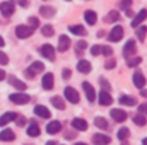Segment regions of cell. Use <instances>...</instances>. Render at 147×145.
Instances as JSON below:
<instances>
[{"label": "cell", "instance_id": "681fc988", "mask_svg": "<svg viewBox=\"0 0 147 145\" xmlns=\"http://www.w3.org/2000/svg\"><path fill=\"white\" fill-rule=\"evenodd\" d=\"M4 78H6V72H4L3 69H0V82H1Z\"/></svg>", "mask_w": 147, "mask_h": 145}, {"label": "cell", "instance_id": "9c48e42d", "mask_svg": "<svg viewBox=\"0 0 147 145\" xmlns=\"http://www.w3.org/2000/svg\"><path fill=\"white\" fill-rule=\"evenodd\" d=\"M82 88H84V92H85V94H86V99L93 103L95 102V99H96V92L93 89V86H92L89 82H84L82 83Z\"/></svg>", "mask_w": 147, "mask_h": 145}, {"label": "cell", "instance_id": "7c38bea8", "mask_svg": "<svg viewBox=\"0 0 147 145\" xmlns=\"http://www.w3.org/2000/svg\"><path fill=\"white\" fill-rule=\"evenodd\" d=\"M110 116H112V118H113L115 121H117V123H123V121L127 118L126 111H123V110H120V109H113L110 111Z\"/></svg>", "mask_w": 147, "mask_h": 145}, {"label": "cell", "instance_id": "e575fe53", "mask_svg": "<svg viewBox=\"0 0 147 145\" xmlns=\"http://www.w3.org/2000/svg\"><path fill=\"white\" fill-rule=\"evenodd\" d=\"M41 34L44 37H53L54 35V28H53V25L45 24V25L41 28Z\"/></svg>", "mask_w": 147, "mask_h": 145}, {"label": "cell", "instance_id": "d6986e66", "mask_svg": "<svg viewBox=\"0 0 147 145\" xmlns=\"http://www.w3.org/2000/svg\"><path fill=\"white\" fill-rule=\"evenodd\" d=\"M16 117H17V114L13 113V111L4 113V114L0 117V127H3V126H6V124H9V123H11V121H14Z\"/></svg>", "mask_w": 147, "mask_h": 145}, {"label": "cell", "instance_id": "5bb4252c", "mask_svg": "<svg viewBox=\"0 0 147 145\" xmlns=\"http://www.w3.org/2000/svg\"><path fill=\"white\" fill-rule=\"evenodd\" d=\"M133 83H134V86L139 88V89H142V88L146 85V78H144V75L140 72V71H136V72H134V75H133Z\"/></svg>", "mask_w": 147, "mask_h": 145}, {"label": "cell", "instance_id": "f5cc1de1", "mask_svg": "<svg viewBox=\"0 0 147 145\" xmlns=\"http://www.w3.org/2000/svg\"><path fill=\"white\" fill-rule=\"evenodd\" d=\"M142 96H144V97H147V92H146V90H142Z\"/></svg>", "mask_w": 147, "mask_h": 145}, {"label": "cell", "instance_id": "30bf717a", "mask_svg": "<svg viewBox=\"0 0 147 145\" xmlns=\"http://www.w3.org/2000/svg\"><path fill=\"white\" fill-rule=\"evenodd\" d=\"M41 85H42V88L45 89V90H51L53 88H54V75L53 73H45L44 76H42V79H41Z\"/></svg>", "mask_w": 147, "mask_h": 145}, {"label": "cell", "instance_id": "6f0895ef", "mask_svg": "<svg viewBox=\"0 0 147 145\" xmlns=\"http://www.w3.org/2000/svg\"><path fill=\"white\" fill-rule=\"evenodd\" d=\"M67 1H69V0H67Z\"/></svg>", "mask_w": 147, "mask_h": 145}, {"label": "cell", "instance_id": "11a10c76", "mask_svg": "<svg viewBox=\"0 0 147 145\" xmlns=\"http://www.w3.org/2000/svg\"><path fill=\"white\" fill-rule=\"evenodd\" d=\"M75 145H86V144H85V142H76Z\"/></svg>", "mask_w": 147, "mask_h": 145}, {"label": "cell", "instance_id": "4dcf8cb0", "mask_svg": "<svg viewBox=\"0 0 147 145\" xmlns=\"http://www.w3.org/2000/svg\"><path fill=\"white\" fill-rule=\"evenodd\" d=\"M136 35L139 38V41H144L146 39V35H147V27L146 25H140V27H137V30H136Z\"/></svg>", "mask_w": 147, "mask_h": 145}, {"label": "cell", "instance_id": "3957f363", "mask_svg": "<svg viewBox=\"0 0 147 145\" xmlns=\"http://www.w3.org/2000/svg\"><path fill=\"white\" fill-rule=\"evenodd\" d=\"M123 34H125V31H123V27H120V25H115L113 28H112V31L109 33V41L112 42H117V41H120L122 38H123Z\"/></svg>", "mask_w": 147, "mask_h": 145}, {"label": "cell", "instance_id": "ab89813d", "mask_svg": "<svg viewBox=\"0 0 147 145\" xmlns=\"http://www.w3.org/2000/svg\"><path fill=\"white\" fill-rule=\"evenodd\" d=\"M14 121H16V124H17L18 127H24L27 120H26V117H24V116H18L17 114V117H16V120H14Z\"/></svg>", "mask_w": 147, "mask_h": 145}, {"label": "cell", "instance_id": "603a6c76", "mask_svg": "<svg viewBox=\"0 0 147 145\" xmlns=\"http://www.w3.org/2000/svg\"><path fill=\"white\" fill-rule=\"evenodd\" d=\"M71 124H72V127L75 128V130H79V131L88 130V123H86L84 118H74Z\"/></svg>", "mask_w": 147, "mask_h": 145}, {"label": "cell", "instance_id": "2e32d148", "mask_svg": "<svg viewBox=\"0 0 147 145\" xmlns=\"http://www.w3.org/2000/svg\"><path fill=\"white\" fill-rule=\"evenodd\" d=\"M34 113L38 117H41V118H50L51 117V111L47 109L45 106H42V104H37L34 107Z\"/></svg>", "mask_w": 147, "mask_h": 145}, {"label": "cell", "instance_id": "bcb514c9", "mask_svg": "<svg viewBox=\"0 0 147 145\" xmlns=\"http://www.w3.org/2000/svg\"><path fill=\"white\" fill-rule=\"evenodd\" d=\"M139 111H140V114H147V103L140 104L139 106Z\"/></svg>", "mask_w": 147, "mask_h": 145}, {"label": "cell", "instance_id": "cb8c5ba5", "mask_svg": "<svg viewBox=\"0 0 147 145\" xmlns=\"http://www.w3.org/2000/svg\"><path fill=\"white\" fill-rule=\"evenodd\" d=\"M40 127H38V124H37L34 120H31L30 121V126H28V128H27V134L30 135V137H38L40 135Z\"/></svg>", "mask_w": 147, "mask_h": 145}, {"label": "cell", "instance_id": "d6a6232c", "mask_svg": "<svg viewBox=\"0 0 147 145\" xmlns=\"http://www.w3.org/2000/svg\"><path fill=\"white\" fill-rule=\"evenodd\" d=\"M86 47H88L86 41H78V42H76V45H75V52L78 54V56L82 55L84 49H86Z\"/></svg>", "mask_w": 147, "mask_h": 145}, {"label": "cell", "instance_id": "8992f818", "mask_svg": "<svg viewBox=\"0 0 147 145\" xmlns=\"http://www.w3.org/2000/svg\"><path fill=\"white\" fill-rule=\"evenodd\" d=\"M33 28L31 27H28V25H17L16 27V35H17V38H20V39H24V38H28V37L33 34Z\"/></svg>", "mask_w": 147, "mask_h": 145}, {"label": "cell", "instance_id": "7a4b0ae2", "mask_svg": "<svg viewBox=\"0 0 147 145\" xmlns=\"http://www.w3.org/2000/svg\"><path fill=\"white\" fill-rule=\"evenodd\" d=\"M9 99H10L14 104H18V106L27 104V103L31 100V97H30L28 94H26V93H13V94L9 96Z\"/></svg>", "mask_w": 147, "mask_h": 145}, {"label": "cell", "instance_id": "9a60e30c", "mask_svg": "<svg viewBox=\"0 0 147 145\" xmlns=\"http://www.w3.org/2000/svg\"><path fill=\"white\" fill-rule=\"evenodd\" d=\"M14 138H16V134H14V131L10 130V128H6V130H3V131L0 132V141H3V142H10V141H13Z\"/></svg>", "mask_w": 147, "mask_h": 145}, {"label": "cell", "instance_id": "836d02e7", "mask_svg": "<svg viewBox=\"0 0 147 145\" xmlns=\"http://www.w3.org/2000/svg\"><path fill=\"white\" fill-rule=\"evenodd\" d=\"M129 135H130V131H129V128H126V127H122L119 131H117V138H119L120 141L127 140Z\"/></svg>", "mask_w": 147, "mask_h": 145}, {"label": "cell", "instance_id": "9f6ffc18", "mask_svg": "<svg viewBox=\"0 0 147 145\" xmlns=\"http://www.w3.org/2000/svg\"><path fill=\"white\" fill-rule=\"evenodd\" d=\"M122 145H129V144H127V142H123V144H122Z\"/></svg>", "mask_w": 147, "mask_h": 145}, {"label": "cell", "instance_id": "4316f807", "mask_svg": "<svg viewBox=\"0 0 147 145\" xmlns=\"http://www.w3.org/2000/svg\"><path fill=\"white\" fill-rule=\"evenodd\" d=\"M119 102H120V104H125V106H136V104H137V100H136L134 97H131V96H126V94L120 96Z\"/></svg>", "mask_w": 147, "mask_h": 145}, {"label": "cell", "instance_id": "44dd1931", "mask_svg": "<svg viewBox=\"0 0 147 145\" xmlns=\"http://www.w3.org/2000/svg\"><path fill=\"white\" fill-rule=\"evenodd\" d=\"M9 83H10L13 88L18 89V90H26V89H27L26 83H24V82H21V80H18L16 76H9Z\"/></svg>", "mask_w": 147, "mask_h": 145}, {"label": "cell", "instance_id": "ffe728a7", "mask_svg": "<svg viewBox=\"0 0 147 145\" xmlns=\"http://www.w3.org/2000/svg\"><path fill=\"white\" fill-rule=\"evenodd\" d=\"M47 132L48 134H57V132H59L61 130H62V124L59 123V121H51V123H48V126H47Z\"/></svg>", "mask_w": 147, "mask_h": 145}, {"label": "cell", "instance_id": "f35d334b", "mask_svg": "<svg viewBox=\"0 0 147 145\" xmlns=\"http://www.w3.org/2000/svg\"><path fill=\"white\" fill-rule=\"evenodd\" d=\"M131 3H133L131 0H120L119 6H120V9H122V10H127V9H130Z\"/></svg>", "mask_w": 147, "mask_h": 145}, {"label": "cell", "instance_id": "6da1fadb", "mask_svg": "<svg viewBox=\"0 0 147 145\" xmlns=\"http://www.w3.org/2000/svg\"><path fill=\"white\" fill-rule=\"evenodd\" d=\"M42 71H44V63H42V62H40V61H36V62H33V63L26 69V72L24 73H26V76H27V78H31V79H33L37 73L42 72Z\"/></svg>", "mask_w": 147, "mask_h": 145}, {"label": "cell", "instance_id": "7dc6e473", "mask_svg": "<svg viewBox=\"0 0 147 145\" xmlns=\"http://www.w3.org/2000/svg\"><path fill=\"white\" fill-rule=\"evenodd\" d=\"M71 75H72V72H71L69 69H64V71H62V78H64V79H69Z\"/></svg>", "mask_w": 147, "mask_h": 145}, {"label": "cell", "instance_id": "f546056e", "mask_svg": "<svg viewBox=\"0 0 147 145\" xmlns=\"http://www.w3.org/2000/svg\"><path fill=\"white\" fill-rule=\"evenodd\" d=\"M133 121H134V124L136 126H139V127H144L147 124V118L144 117V114H136V116H133Z\"/></svg>", "mask_w": 147, "mask_h": 145}, {"label": "cell", "instance_id": "d590c367", "mask_svg": "<svg viewBox=\"0 0 147 145\" xmlns=\"http://www.w3.org/2000/svg\"><path fill=\"white\" fill-rule=\"evenodd\" d=\"M119 18H120L119 11H116V10H112L109 14H108V17H106V21H108V23H115V21H119Z\"/></svg>", "mask_w": 147, "mask_h": 145}, {"label": "cell", "instance_id": "816d5d0a", "mask_svg": "<svg viewBox=\"0 0 147 145\" xmlns=\"http://www.w3.org/2000/svg\"><path fill=\"white\" fill-rule=\"evenodd\" d=\"M45 145H57V142H55V141H48Z\"/></svg>", "mask_w": 147, "mask_h": 145}, {"label": "cell", "instance_id": "8fae6325", "mask_svg": "<svg viewBox=\"0 0 147 145\" xmlns=\"http://www.w3.org/2000/svg\"><path fill=\"white\" fill-rule=\"evenodd\" d=\"M69 45H71L69 37L62 34V35L59 37V39H58V51H59V52H65V51H68Z\"/></svg>", "mask_w": 147, "mask_h": 145}, {"label": "cell", "instance_id": "484cf974", "mask_svg": "<svg viewBox=\"0 0 147 145\" xmlns=\"http://www.w3.org/2000/svg\"><path fill=\"white\" fill-rule=\"evenodd\" d=\"M40 14L45 18H51L55 14V10L50 6H42V7H40Z\"/></svg>", "mask_w": 147, "mask_h": 145}, {"label": "cell", "instance_id": "7402d4cb", "mask_svg": "<svg viewBox=\"0 0 147 145\" xmlns=\"http://www.w3.org/2000/svg\"><path fill=\"white\" fill-rule=\"evenodd\" d=\"M76 69H78L81 73H89L91 72V69H92L91 62H88L86 59H82V61H79V62H78Z\"/></svg>", "mask_w": 147, "mask_h": 145}, {"label": "cell", "instance_id": "52a82bcc", "mask_svg": "<svg viewBox=\"0 0 147 145\" xmlns=\"http://www.w3.org/2000/svg\"><path fill=\"white\" fill-rule=\"evenodd\" d=\"M41 55L44 56V58H47L48 61H54L55 59V49L53 45H50V44H44L42 47H41Z\"/></svg>", "mask_w": 147, "mask_h": 145}, {"label": "cell", "instance_id": "d4e9b609", "mask_svg": "<svg viewBox=\"0 0 147 145\" xmlns=\"http://www.w3.org/2000/svg\"><path fill=\"white\" fill-rule=\"evenodd\" d=\"M84 18H85V21H86L89 25H93V24L96 23L98 16H96V13H95V11H92V10H86V11L84 13Z\"/></svg>", "mask_w": 147, "mask_h": 145}, {"label": "cell", "instance_id": "f6af8a7d", "mask_svg": "<svg viewBox=\"0 0 147 145\" xmlns=\"http://www.w3.org/2000/svg\"><path fill=\"white\" fill-rule=\"evenodd\" d=\"M102 54L105 55V56H112L113 49H112L110 47H108V45H105V47H102Z\"/></svg>", "mask_w": 147, "mask_h": 145}, {"label": "cell", "instance_id": "f1b7e54d", "mask_svg": "<svg viewBox=\"0 0 147 145\" xmlns=\"http://www.w3.org/2000/svg\"><path fill=\"white\" fill-rule=\"evenodd\" d=\"M69 31L75 34V35H85L86 34V30H85V27L84 25H79V24H76V25H69Z\"/></svg>", "mask_w": 147, "mask_h": 145}, {"label": "cell", "instance_id": "8d00e7d4", "mask_svg": "<svg viewBox=\"0 0 147 145\" xmlns=\"http://www.w3.org/2000/svg\"><path fill=\"white\" fill-rule=\"evenodd\" d=\"M140 63H142V58H140V56L131 58L130 61H127V65L130 68H134V66H137V65H140Z\"/></svg>", "mask_w": 147, "mask_h": 145}, {"label": "cell", "instance_id": "c3c4849f", "mask_svg": "<svg viewBox=\"0 0 147 145\" xmlns=\"http://www.w3.org/2000/svg\"><path fill=\"white\" fill-rule=\"evenodd\" d=\"M18 4L21 7H27L28 6V0H18Z\"/></svg>", "mask_w": 147, "mask_h": 145}, {"label": "cell", "instance_id": "e0dca14e", "mask_svg": "<svg viewBox=\"0 0 147 145\" xmlns=\"http://www.w3.org/2000/svg\"><path fill=\"white\" fill-rule=\"evenodd\" d=\"M112 103H113V99L109 94V92L102 90L99 93V104L100 106H110Z\"/></svg>", "mask_w": 147, "mask_h": 145}, {"label": "cell", "instance_id": "83f0119b", "mask_svg": "<svg viewBox=\"0 0 147 145\" xmlns=\"http://www.w3.org/2000/svg\"><path fill=\"white\" fill-rule=\"evenodd\" d=\"M51 104L54 106L55 109H58V110H64L65 109V103H64L62 97H59V96H54V97H51Z\"/></svg>", "mask_w": 147, "mask_h": 145}, {"label": "cell", "instance_id": "db71d44e", "mask_svg": "<svg viewBox=\"0 0 147 145\" xmlns=\"http://www.w3.org/2000/svg\"><path fill=\"white\" fill-rule=\"evenodd\" d=\"M143 145H147V138H144V140H143Z\"/></svg>", "mask_w": 147, "mask_h": 145}, {"label": "cell", "instance_id": "f907efd6", "mask_svg": "<svg viewBox=\"0 0 147 145\" xmlns=\"http://www.w3.org/2000/svg\"><path fill=\"white\" fill-rule=\"evenodd\" d=\"M0 47H4V39L0 37Z\"/></svg>", "mask_w": 147, "mask_h": 145}, {"label": "cell", "instance_id": "5b68a950", "mask_svg": "<svg viewBox=\"0 0 147 145\" xmlns=\"http://www.w3.org/2000/svg\"><path fill=\"white\" fill-rule=\"evenodd\" d=\"M14 10H16V7H14L13 1H3V3H0V13L4 17H10L14 13Z\"/></svg>", "mask_w": 147, "mask_h": 145}, {"label": "cell", "instance_id": "4fadbf2b", "mask_svg": "<svg viewBox=\"0 0 147 145\" xmlns=\"http://www.w3.org/2000/svg\"><path fill=\"white\" fill-rule=\"evenodd\" d=\"M92 142L93 145H108L110 142V137L105 134H95L92 137Z\"/></svg>", "mask_w": 147, "mask_h": 145}, {"label": "cell", "instance_id": "1f68e13d", "mask_svg": "<svg viewBox=\"0 0 147 145\" xmlns=\"http://www.w3.org/2000/svg\"><path fill=\"white\" fill-rule=\"evenodd\" d=\"M95 126L98 128H100V130H106V128L109 127L106 118H103V117H96L95 118Z\"/></svg>", "mask_w": 147, "mask_h": 145}, {"label": "cell", "instance_id": "74e56055", "mask_svg": "<svg viewBox=\"0 0 147 145\" xmlns=\"http://www.w3.org/2000/svg\"><path fill=\"white\" fill-rule=\"evenodd\" d=\"M40 25V21L37 17H30L28 18V27H31L33 30H36L37 27Z\"/></svg>", "mask_w": 147, "mask_h": 145}, {"label": "cell", "instance_id": "7bdbcfd3", "mask_svg": "<svg viewBox=\"0 0 147 145\" xmlns=\"http://www.w3.org/2000/svg\"><path fill=\"white\" fill-rule=\"evenodd\" d=\"M7 63H9V56L3 51H0V65H7Z\"/></svg>", "mask_w": 147, "mask_h": 145}, {"label": "cell", "instance_id": "ba28073f", "mask_svg": "<svg viewBox=\"0 0 147 145\" xmlns=\"http://www.w3.org/2000/svg\"><path fill=\"white\" fill-rule=\"evenodd\" d=\"M136 44H134V41L133 39H129L127 42H126V45H125V48H123V58H126L129 59L130 56H133V55L136 54Z\"/></svg>", "mask_w": 147, "mask_h": 145}, {"label": "cell", "instance_id": "ac0fdd59", "mask_svg": "<svg viewBox=\"0 0 147 145\" xmlns=\"http://www.w3.org/2000/svg\"><path fill=\"white\" fill-rule=\"evenodd\" d=\"M146 18H147V10L146 9H143V10H140V11L137 13L136 17L133 18V21H131V27H139Z\"/></svg>", "mask_w": 147, "mask_h": 145}, {"label": "cell", "instance_id": "60d3db41", "mask_svg": "<svg viewBox=\"0 0 147 145\" xmlns=\"http://www.w3.org/2000/svg\"><path fill=\"white\" fill-rule=\"evenodd\" d=\"M91 54L93 56H98L99 54H102V47L100 45H93L91 48Z\"/></svg>", "mask_w": 147, "mask_h": 145}, {"label": "cell", "instance_id": "277c9868", "mask_svg": "<svg viewBox=\"0 0 147 145\" xmlns=\"http://www.w3.org/2000/svg\"><path fill=\"white\" fill-rule=\"evenodd\" d=\"M64 94H65V99H67L68 102H71V103H74V104L79 103V93L75 90L74 88L67 86L65 90H64Z\"/></svg>", "mask_w": 147, "mask_h": 145}, {"label": "cell", "instance_id": "b9f144b4", "mask_svg": "<svg viewBox=\"0 0 147 145\" xmlns=\"http://www.w3.org/2000/svg\"><path fill=\"white\" fill-rule=\"evenodd\" d=\"M100 86H102V89L105 92H109L110 90V85H109V82H106V79L105 78H100Z\"/></svg>", "mask_w": 147, "mask_h": 145}, {"label": "cell", "instance_id": "ee69618b", "mask_svg": "<svg viewBox=\"0 0 147 145\" xmlns=\"http://www.w3.org/2000/svg\"><path fill=\"white\" fill-rule=\"evenodd\" d=\"M115 66H116V59H115V58H110L109 61L105 63V68H106V69H113Z\"/></svg>", "mask_w": 147, "mask_h": 145}]
</instances>
